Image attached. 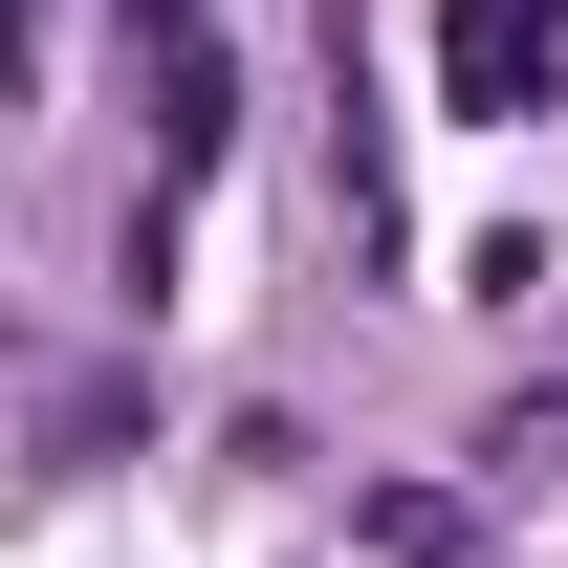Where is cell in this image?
Returning a JSON list of instances; mask_svg holds the SVG:
<instances>
[{
	"mask_svg": "<svg viewBox=\"0 0 568 568\" xmlns=\"http://www.w3.org/2000/svg\"><path fill=\"white\" fill-rule=\"evenodd\" d=\"M132 22V110H153V175L197 197L219 153H241V44H219V0H110Z\"/></svg>",
	"mask_w": 568,
	"mask_h": 568,
	"instance_id": "1",
	"label": "cell"
},
{
	"mask_svg": "<svg viewBox=\"0 0 568 568\" xmlns=\"http://www.w3.org/2000/svg\"><path fill=\"white\" fill-rule=\"evenodd\" d=\"M547 67H568V0H459L437 22V110H481V132H525Z\"/></svg>",
	"mask_w": 568,
	"mask_h": 568,
	"instance_id": "2",
	"label": "cell"
},
{
	"mask_svg": "<svg viewBox=\"0 0 568 568\" xmlns=\"http://www.w3.org/2000/svg\"><path fill=\"white\" fill-rule=\"evenodd\" d=\"M481 459H503V481H568V372H547V394H503V416H481Z\"/></svg>",
	"mask_w": 568,
	"mask_h": 568,
	"instance_id": "3",
	"label": "cell"
}]
</instances>
